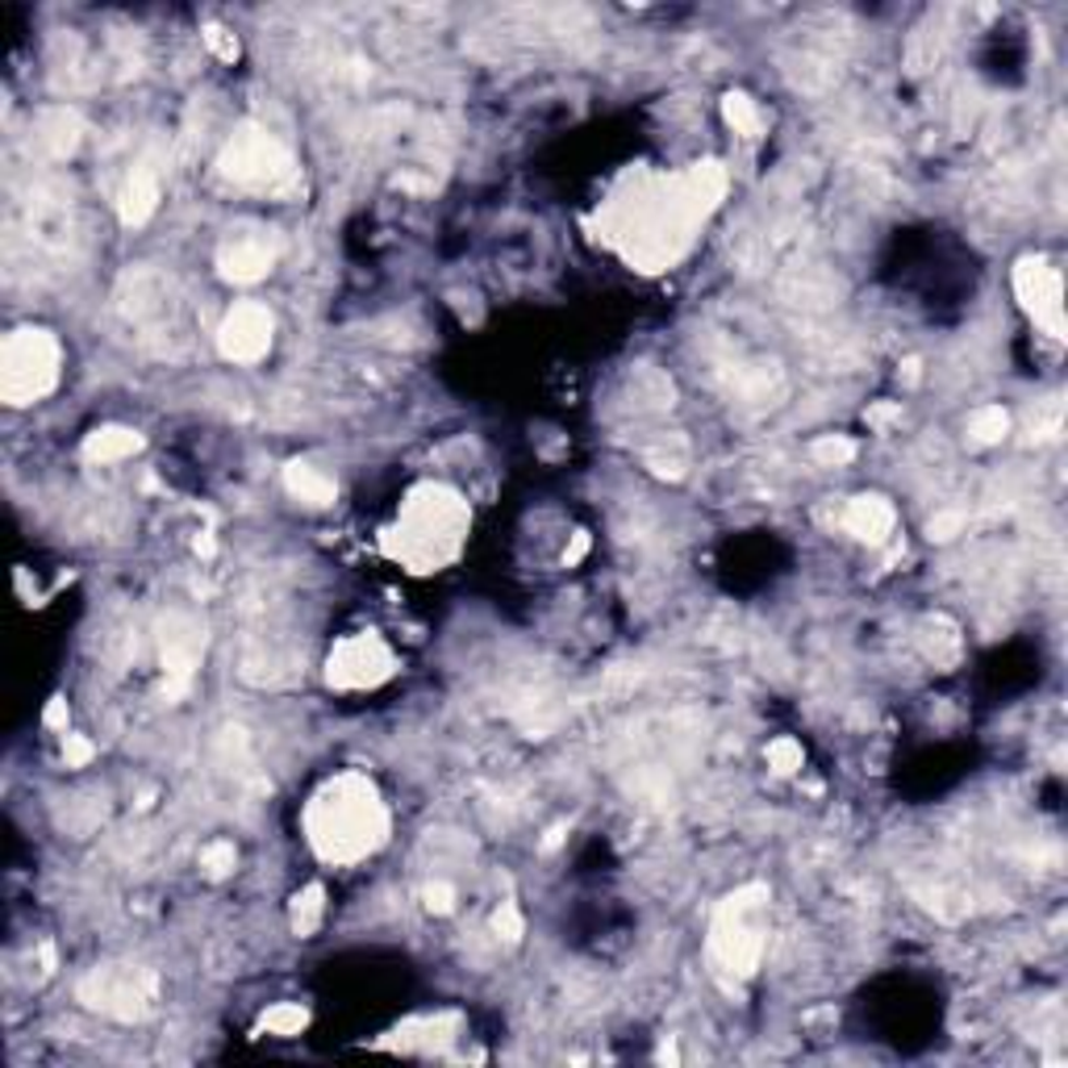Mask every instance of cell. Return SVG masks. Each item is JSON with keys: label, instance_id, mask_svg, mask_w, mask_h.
<instances>
[{"label": "cell", "instance_id": "cell-23", "mask_svg": "<svg viewBox=\"0 0 1068 1068\" xmlns=\"http://www.w3.org/2000/svg\"><path fill=\"white\" fill-rule=\"evenodd\" d=\"M960 526H965V513H940L931 518V538H952Z\"/></svg>", "mask_w": 1068, "mask_h": 1068}, {"label": "cell", "instance_id": "cell-24", "mask_svg": "<svg viewBox=\"0 0 1068 1068\" xmlns=\"http://www.w3.org/2000/svg\"><path fill=\"white\" fill-rule=\"evenodd\" d=\"M451 897H456V893H451V885H443V881H438V885H431V890H426V906L443 915V910H451Z\"/></svg>", "mask_w": 1068, "mask_h": 1068}, {"label": "cell", "instance_id": "cell-9", "mask_svg": "<svg viewBox=\"0 0 1068 1068\" xmlns=\"http://www.w3.org/2000/svg\"><path fill=\"white\" fill-rule=\"evenodd\" d=\"M1018 293L1043 331L1060 338V276H1056V268H1047L1040 259H1027L1018 268Z\"/></svg>", "mask_w": 1068, "mask_h": 1068}, {"label": "cell", "instance_id": "cell-22", "mask_svg": "<svg viewBox=\"0 0 1068 1068\" xmlns=\"http://www.w3.org/2000/svg\"><path fill=\"white\" fill-rule=\"evenodd\" d=\"M493 927H497V935H506V940H518V935H522V918H518L513 906H501L497 918H493Z\"/></svg>", "mask_w": 1068, "mask_h": 1068}, {"label": "cell", "instance_id": "cell-21", "mask_svg": "<svg viewBox=\"0 0 1068 1068\" xmlns=\"http://www.w3.org/2000/svg\"><path fill=\"white\" fill-rule=\"evenodd\" d=\"M63 760L72 763V768L88 763V760H92V743H88V738H79V735H67V743H63Z\"/></svg>", "mask_w": 1068, "mask_h": 1068}, {"label": "cell", "instance_id": "cell-10", "mask_svg": "<svg viewBox=\"0 0 1068 1068\" xmlns=\"http://www.w3.org/2000/svg\"><path fill=\"white\" fill-rule=\"evenodd\" d=\"M272 259L276 254H272V247L263 238H234V243H226V251H222V272H226L229 281L251 284L272 272Z\"/></svg>", "mask_w": 1068, "mask_h": 1068}, {"label": "cell", "instance_id": "cell-1", "mask_svg": "<svg viewBox=\"0 0 1068 1068\" xmlns=\"http://www.w3.org/2000/svg\"><path fill=\"white\" fill-rule=\"evenodd\" d=\"M718 197H722V172L706 163L685 176L638 179L626 197L610 204L606 218L626 259L647 272H660L681 254V247L706 222Z\"/></svg>", "mask_w": 1068, "mask_h": 1068}, {"label": "cell", "instance_id": "cell-13", "mask_svg": "<svg viewBox=\"0 0 1068 1068\" xmlns=\"http://www.w3.org/2000/svg\"><path fill=\"white\" fill-rule=\"evenodd\" d=\"M288 488L309 501V506H331L334 501V481H326L318 468H309V463H293L288 468Z\"/></svg>", "mask_w": 1068, "mask_h": 1068}, {"label": "cell", "instance_id": "cell-2", "mask_svg": "<svg viewBox=\"0 0 1068 1068\" xmlns=\"http://www.w3.org/2000/svg\"><path fill=\"white\" fill-rule=\"evenodd\" d=\"M306 831L322 860L351 865V860H363L368 852L381 847L384 831H388V815H384L372 781L347 772V777H334L331 785L309 802Z\"/></svg>", "mask_w": 1068, "mask_h": 1068}, {"label": "cell", "instance_id": "cell-7", "mask_svg": "<svg viewBox=\"0 0 1068 1068\" xmlns=\"http://www.w3.org/2000/svg\"><path fill=\"white\" fill-rule=\"evenodd\" d=\"M393 672V656L376 635H351L334 647L331 656V685L338 688H368L381 685Z\"/></svg>", "mask_w": 1068, "mask_h": 1068}, {"label": "cell", "instance_id": "cell-14", "mask_svg": "<svg viewBox=\"0 0 1068 1068\" xmlns=\"http://www.w3.org/2000/svg\"><path fill=\"white\" fill-rule=\"evenodd\" d=\"M727 122H731L735 134H743V138H756L763 126L760 109H756V101H747V97H727Z\"/></svg>", "mask_w": 1068, "mask_h": 1068}, {"label": "cell", "instance_id": "cell-4", "mask_svg": "<svg viewBox=\"0 0 1068 1068\" xmlns=\"http://www.w3.org/2000/svg\"><path fill=\"white\" fill-rule=\"evenodd\" d=\"M59 343L47 331H17L4 338L0 356V388L13 406H29L47 397L59 381Z\"/></svg>", "mask_w": 1068, "mask_h": 1068}, {"label": "cell", "instance_id": "cell-19", "mask_svg": "<svg viewBox=\"0 0 1068 1068\" xmlns=\"http://www.w3.org/2000/svg\"><path fill=\"white\" fill-rule=\"evenodd\" d=\"M234 843H209L201 852V868L209 872V877H226L229 868H234Z\"/></svg>", "mask_w": 1068, "mask_h": 1068}, {"label": "cell", "instance_id": "cell-8", "mask_svg": "<svg viewBox=\"0 0 1068 1068\" xmlns=\"http://www.w3.org/2000/svg\"><path fill=\"white\" fill-rule=\"evenodd\" d=\"M222 356L234 359V363H254L272 347V313L254 301H243V306L229 309V318L222 322Z\"/></svg>", "mask_w": 1068, "mask_h": 1068}, {"label": "cell", "instance_id": "cell-20", "mask_svg": "<svg viewBox=\"0 0 1068 1068\" xmlns=\"http://www.w3.org/2000/svg\"><path fill=\"white\" fill-rule=\"evenodd\" d=\"M852 456H856V443L843 438V434H835V438H818L815 443V459H822V463H847Z\"/></svg>", "mask_w": 1068, "mask_h": 1068}, {"label": "cell", "instance_id": "cell-5", "mask_svg": "<svg viewBox=\"0 0 1068 1068\" xmlns=\"http://www.w3.org/2000/svg\"><path fill=\"white\" fill-rule=\"evenodd\" d=\"M747 893L731 897L727 915L718 918V927H713V943H710L713 956H718V965L727 968V972H738V977H747V972L756 968L760 947H763V935H760V927H756L760 902H747Z\"/></svg>", "mask_w": 1068, "mask_h": 1068}, {"label": "cell", "instance_id": "cell-6", "mask_svg": "<svg viewBox=\"0 0 1068 1068\" xmlns=\"http://www.w3.org/2000/svg\"><path fill=\"white\" fill-rule=\"evenodd\" d=\"M226 176L251 184V188H272L281 176H288V154L281 151L276 138L259 129H243L226 151Z\"/></svg>", "mask_w": 1068, "mask_h": 1068}, {"label": "cell", "instance_id": "cell-12", "mask_svg": "<svg viewBox=\"0 0 1068 1068\" xmlns=\"http://www.w3.org/2000/svg\"><path fill=\"white\" fill-rule=\"evenodd\" d=\"M134 451H138V434L117 431V426L88 434V443H84V459H92V463H117V459L134 456Z\"/></svg>", "mask_w": 1068, "mask_h": 1068}, {"label": "cell", "instance_id": "cell-17", "mask_svg": "<svg viewBox=\"0 0 1068 1068\" xmlns=\"http://www.w3.org/2000/svg\"><path fill=\"white\" fill-rule=\"evenodd\" d=\"M263 1027H268L272 1035H297V1031L306 1027V1010H301V1006H276V1010L263 1015Z\"/></svg>", "mask_w": 1068, "mask_h": 1068}, {"label": "cell", "instance_id": "cell-18", "mask_svg": "<svg viewBox=\"0 0 1068 1068\" xmlns=\"http://www.w3.org/2000/svg\"><path fill=\"white\" fill-rule=\"evenodd\" d=\"M318 918H322V890H306V897H297V906H293L297 935H309L318 927Z\"/></svg>", "mask_w": 1068, "mask_h": 1068}, {"label": "cell", "instance_id": "cell-15", "mask_svg": "<svg viewBox=\"0 0 1068 1068\" xmlns=\"http://www.w3.org/2000/svg\"><path fill=\"white\" fill-rule=\"evenodd\" d=\"M802 743L797 738H777V743H768V768L772 772H781V777H788V772H797L802 768Z\"/></svg>", "mask_w": 1068, "mask_h": 1068}, {"label": "cell", "instance_id": "cell-3", "mask_svg": "<svg viewBox=\"0 0 1068 1068\" xmlns=\"http://www.w3.org/2000/svg\"><path fill=\"white\" fill-rule=\"evenodd\" d=\"M468 534V506L451 488L426 484L401 506L397 526L388 531V551L413 572H434L447 560H456Z\"/></svg>", "mask_w": 1068, "mask_h": 1068}, {"label": "cell", "instance_id": "cell-16", "mask_svg": "<svg viewBox=\"0 0 1068 1068\" xmlns=\"http://www.w3.org/2000/svg\"><path fill=\"white\" fill-rule=\"evenodd\" d=\"M968 431H972L977 443H997V438L1006 434V409H1002V406L981 409V413L972 418V426H968Z\"/></svg>", "mask_w": 1068, "mask_h": 1068}, {"label": "cell", "instance_id": "cell-11", "mask_svg": "<svg viewBox=\"0 0 1068 1068\" xmlns=\"http://www.w3.org/2000/svg\"><path fill=\"white\" fill-rule=\"evenodd\" d=\"M843 526L856 534V538L881 543V538L893 531L890 501H881V497H856V501L847 506V513H843Z\"/></svg>", "mask_w": 1068, "mask_h": 1068}]
</instances>
